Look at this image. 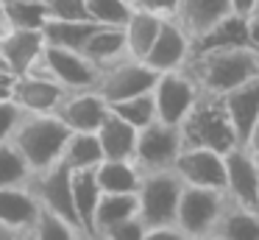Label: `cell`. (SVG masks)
<instances>
[{
    "label": "cell",
    "mask_w": 259,
    "mask_h": 240,
    "mask_svg": "<svg viewBox=\"0 0 259 240\" xmlns=\"http://www.w3.org/2000/svg\"><path fill=\"white\" fill-rule=\"evenodd\" d=\"M179 131L181 145H206V148H214L220 154L240 145L218 95H198V100L190 106L184 120L179 123Z\"/></svg>",
    "instance_id": "obj_3"
},
{
    "label": "cell",
    "mask_w": 259,
    "mask_h": 240,
    "mask_svg": "<svg viewBox=\"0 0 259 240\" xmlns=\"http://www.w3.org/2000/svg\"><path fill=\"white\" fill-rule=\"evenodd\" d=\"M92 173L101 193H137L140 184V170L131 159H101Z\"/></svg>",
    "instance_id": "obj_27"
},
{
    "label": "cell",
    "mask_w": 259,
    "mask_h": 240,
    "mask_svg": "<svg viewBox=\"0 0 259 240\" xmlns=\"http://www.w3.org/2000/svg\"><path fill=\"white\" fill-rule=\"evenodd\" d=\"M190 50H192V42L184 33V28L167 17V20H162V28H159L156 39L151 42L148 53L142 56V61L156 73L179 70V67H184V61L190 59Z\"/></svg>",
    "instance_id": "obj_15"
},
{
    "label": "cell",
    "mask_w": 259,
    "mask_h": 240,
    "mask_svg": "<svg viewBox=\"0 0 259 240\" xmlns=\"http://www.w3.org/2000/svg\"><path fill=\"white\" fill-rule=\"evenodd\" d=\"M184 70L203 95H223L248 78L259 76V53L248 45L192 50L190 59L184 61Z\"/></svg>",
    "instance_id": "obj_1"
},
{
    "label": "cell",
    "mask_w": 259,
    "mask_h": 240,
    "mask_svg": "<svg viewBox=\"0 0 259 240\" xmlns=\"http://www.w3.org/2000/svg\"><path fill=\"white\" fill-rule=\"evenodd\" d=\"M64 92H67V89L59 87L53 78L42 76V73H36V70H28V73H23V76H14L9 98H12L23 112H53Z\"/></svg>",
    "instance_id": "obj_16"
},
{
    "label": "cell",
    "mask_w": 259,
    "mask_h": 240,
    "mask_svg": "<svg viewBox=\"0 0 259 240\" xmlns=\"http://www.w3.org/2000/svg\"><path fill=\"white\" fill-rule=\"evenodd\" d=\"M206 240H259V210L237 204L226 195V204L214 218Z\"/></svg>",
    "instance_id": "obj_19"
},
{
    "label": "cell",
    "mask_w": 259,
    "mask_h": 240,
    "mask_svg": "<svg viewBox=\"0 0 259 240\" xmlns=\"http://www.w3.org/2000/svg\"><path fill=\"white\" fill-rule=\"evenodd\" d=\"M70 190H73V207H75L78 226H81V232H84V237L92 240V212H95L98 195H101L92 167L70 170Z\"/></svg>",
    "instance_id": "obj_25"
},
{
    "label": "cell",
    "mask_w": 259,
    "mask_h": 240,
    "mask_svg": "<svg viewBox=\"0 0 259 240\" xmlns=\"http://www.w3.org/2000/svg\"><path fill=\"white\" fill-rule=\"evenodd\" d=\"M218 98L223 104V112L231 123V131H234L237 143L242 145L253 126V120L259 117V76L248 78L240 87L229 89V92L218 95Z\"/></svg>",
    "instance_id": "obj_18"
},
{
    "label": "cell",
    "mask_w": 259,
    "mask_h": 240,
    "mask_svg": "<svg viewBox=\"0 0 259 240\" xmlns=\"http://www.w3.org/2000/svg\"><path fill=\"white\" fill-rule=\"evenodd\" d=\"M245 31H248V48L259 53V9L245 14Z\"/></svg>",
    "instance_id": "obj_39"
},
{
    "label": "cell",
    "mask_w": 259,
    "mask_h": 240,
    "mask_svg": "<svg viewBox=\"0 0 259 240\" xmlns=\"http://www.w3.org/2000/svg\"><path fill=\"white\" fill-rule=\"evenodd\" d=\"M45 20L42 0H3V22L9 28H42Z\"/></svg>",
    "instance_id": "obj_32"
},
{
    "label": "cell",
    "mask_w": 259,
    "mask_h": 240,
    "mask_svg": "<svg viewBox=\"0 0 259 240\" xmlns=\"http://www.w3.org/2000/svg\"><path fill=\"white\" fill-rule=\"evenodd\" d=\"M95 137L103 159H131V151H134L137 143V128L109 109V115L95 128Z\"/></svg>",
    "instance_id": "obj_21"
},
{
    "label": "cell",
    "mask_w": 259,
    "mask_h": 240,
    "mask_svg": "<svg viewBox=\"0 0 259 240\" xmlns=\"http://www.w3.org/2000/svg\"><path fill=\"white\" fill-rule=\"evenodd\" d=\"M20 115H23V109L12 98H0V140H9V134L17 126Z\"/></svg>",
    "instance_id": "obj_37"
},
{
    "label": "cell",
    "mask_w": 259,
    "mask_h": 240,
    "mask_svg": "<svg viewBox=\"0 0 259 240\" xmlns=\"http://www.w3.org/2000/svg\"><path fill=\"white\" fill-rule=\"evenodd\" d=\"M131 215H137V193H101L92 212V240H101L109 226Z\"/></svg>",
    "instance_id": "obj_26"
},
{
    "label": "cell",
    "mask_w": 259,
    "mask_h": 240,
    "mask_svg": "<svg viewBox=\"0 0 259 240\" xmlns=\"http://www.w3.org/2000/svg\"><path fill=\"white\" fill-rule=\"evenodd\" d=\"M81 53L101 70V67L112 64V61L123 59L125 53V37H123V25H101L98 22L95 31L87 37V42L81 45Z\"/></svg>",
    "instance_id": "obj_23"
},
{
    "label": "cell",
    "mask_w": 259,
    "mask_h": 240,
    "mask_svg": "<svg viewBox=\"0 0 259 240\" xmlns=\"http://www.w3.org/2000/svg\"><path fill=\"white\" fill-rule=\"evenodd\" d=\"M36 210L39 204L25 184L0 187V240H28Z\"/></svg>",
    "instance_id": "obj_14"
},
{
    "label": "cell",
    "mask_w": 259,
    "mask_h": 240,
    "mask_svg": "<svg viewBox=\"0 0 259 240\" xmlns=\"http://www.w3.org/2000/svg\"><path fill=\"white\" fill-rule=\"evenodd\" d=\"M0 70H9V67H6V61H3V56H0Z\"/></svg>",
    "instance_id": "obj_42"
},
{
    "label": "cell",
    "mask_w": 259,
    "mask_h": 240,
    "mask_svg": "<svg viewBox=\"0 0 259 240\" xmlns=\"http://www.w3.org/2000/svg\"><path fill=\"white\" fill-rule=\"evenodd\" d=\"M48 20H90L87 0H42Z\"/></svg>",
    "instance_id": "obj_35"
},
{
    "label": "cell",
    "mask_w": 259,
    "mask_h": 240,
    "mask_svg": "<svg viewBox=\"0 0 259 240\" xmlns=\"http://www.w3.org/2000/svg\"><path fill=\"white\" fill-rule=\"evenodd\" d=\"M253 9H259V0H256V6H253ZM253 9H251V11H253Z\"/></svg>",
    "instance_id": "obj_45"
},
{
    "label": "cell",
    "mask_w": 259,
    "mask_h": 240,
    "mask_svg": "<svg viewBox=\"0 0 259 240\" xmlns=\"http://www.w3.org/2000/svg\"><path fill=\"white\" fill-rule=\"evenodd\" d=\"M98 22L92 20H45L42 22V37L48 45H59V48L81 50Z\"/></svg>",
    "instance_id": "obj_28"
},
{
    "label": "cell",
    "mask_w": 259,
    "mask_h": 240,
    "mask_svg": "<svg viewBox=\"0 0 259 240\" xmlns=\"http://www.w3.org/2000/svg\"><path fill=\"white\" fill-rule=\"evenodd\" d=\"M128 6L140 11H151V14H159V17H173L179 0H128Z\"/></svg>",
    "instance_id": "obj_38"
},
{
    "label": "cell",
    "mask_w": 259,
    "mask_h": 240,
    "mask_svg": "<svg viewBox=\"0 0 259 240\" xmlns=\"http://www.w3.org/2000/svg\"><path fill=\"white\" fill-rule=\"evenodd\" d=\"M70 128L53 112H23L17 126L9 134V143L17 148L28 170H42L62 159Z\"/></svg>",
    "instance_id": "obj_2"
},
{
    "label": "cell",
    "mask_w": 259,
    "mask_h": 240,
    "mask_svg": "<svg viewBox=\"0 0 259 240\" xmlns=\"http://www.w3.org/2000/svg\"><path fill=\"white\" fill-rule=\"evenodd\" d=\"M81 237L84 234H81L78 226H73L70 221H64L62 215L45 210V207L36 210V218L28 232V240H81Z\"/></svg>",
    "instance_id": "obj_30"
},
{
    "label": "cell",
    "mask_w": 259,
    "mask_h": 240,
    "mask_svg": "<svg viewBox=\"0 0 259 240\" xmlns=\"http://www.w3.org/2000/svg\"><path fill=\"white\" fill-rule=\"evenodd\" d=\"M3 31H6V22H3V20H0V33H3Z\"/></svg>",
    "instance_id": "obj_43"
},
{
    "label": "cell",
    "mask_w": 259,
    "mask_h": 240,
    "mask_svg": "<svg viewBox=\"0 0 259 240\" xmlns=\"http://www.w3.org/2000/svg\"><path fill=\"white\" fill-rule=\"evenodd\" d=\"M229 11H231L229 0H179V6H176L170 20L179 22L192 42L198 33L206 31L212 22H218L220 17H226Z\"/></svg>",
    "instance_id": "obj_20"
},
{
    "label": "cell",
    "mask_w": 259,
    "mask_h": 240,
    "mask_svg": "<svg viewBox=\"0 0 259 240\" xmlns=\"http://www.w3.org/2000/svg\"><path fill=\"white\" fill-rule=\"evenodd\" d=\"M53 115L70 128V131H95L101 120L109 115V100L95 87L67 89L56 104Z\"/></svg>",
    "instance_id": "obj_13"
},
{
    "label": "cell",
    "mask_w": 259,
    "mask_h": 240,
    "mask_svg": "<svg viewBox=\"0 0 259 240\" xmlns=\"http://www.w3.org/2000/svg\"><path fill=\"white\" fill-rule=\"evenodd\" d=\"M242 145H245L253 156H259V117L253 120V126H251V131H248V137H245V143H242Z\"/></svg>",
    "instance_id": "obj_40"
},
{
    "label": "cell",
    "mask_w": 259,
    "mask_h": 240,
    "mask_svg": "<svg viewBox=\"0 0 259 240\" xmlns=\"http://www.w3.org/2000/svg\"><path fill=\"white\" fill-rule=\"evenodd\" d=\"M109 109L117 117H123L125 123H131L134 128H142V126L156 120V106H153L151 89H148V92L128 95V98H123V100H114V104H109Z\"/></svg>",
    "instance_id": "obj_31"
},
{
    "label": "cell",
    "mask_w": 259,
    "mask_h": 240,
    "mask_svg": "<svg viewBox=\"0 0 259 240\" xmlns=\"http://www.w3.org/2000/svg\"><path fill=\"white\" fill-rule=\"evenodd\" d=\"M28 165L17 154L9 140H0V187H14V184L28 182Z\"/></svg>",
    "instance_id": "obj_33"
},
{
    "label": "cell",
    "mask_w": 259,
    "mask_h": 240,
    "mask_svg": "<svg viewBox=\"0 0 259 240\" xmlns=\"http://www.w3.org/2000/svg\"><path fill=\"white\" fill-rule=\"evenodd\" d=\"M179 193H181V179L170 167L140 173V184H137V215L145 223V229L167 226V223L176 221Z\"/></svg>",
    "instance_id": "obj_4"
},
{
    "label": "cell",
    "mask_w": 259,
    "mask_h": 240,
    "mask_svg": "<svg viewBox=\"0 0 259 240\" xmlns=\"http://www.w3.org/2000/svg\"><path fill=\"white\" fill-rule=\"evenodd\" d=\"M31 70L53 78V81L64 89L95 87V78H98V67L92 64L81 50L59 48V45H48V42H45L39 59H36V64L31 67Z\"/></svg>",
    "instance_id": "obj_7"
},
{
    "label": "cell",
    "mask_w": 259,
    "mask_h": 240,
    "mask_svg": "<svg viewBox=\"0 0 259 240\" xmlns=\"http://www.w3.org/2000/svg\"><path fill=\"white\" fill-rule=\"evenodd\" d=\"M237 45H248V31H245V14L229 11L220 17L218 22L201 31L192 39V50H212V48H237ZM190 50V53H192Z\"/></svg>",
    "instance_id": "obj_22"
},
{
    "label": "cell",
    "mask_w": 259,
    "mask_h": 240,
    "mask_svg": "<svg viewBox=\"0 0 259 240\" xmlns=\"http://www.w3.org/2000/svg\"><path fill=\"white\" fill-rule=\"evenodd\" d=\"M159 73L151 70L145 61L140 59H131V56H123V59L112 61V64L101 67L98 70V78H95V89L109 100H123L128 95H137V92H148L153 87Z\"/></svg>",
    "instance_id": "obj_10"
},
{
    "label": "cell",
    "mask_w": 259,
    "mask_h": 240,
    "mask_svg": "<svg viewBox=\"0 0 259 240\" xmlns=\"http://www.w3.org/2000/svg\"><path fill=\"white\" fill-rule=\"evenodd\" d=\"M151 95H153V106H156V120L179 126L184 120V115L190 112V106L198 100L201 89L195 87L190 73L184 67H179V70L159 73L151 87Z\"/></svg>",
    "instance_id": "obj_8"
},
{
    "label": "cell",
    "mask_w": 259,
    "mask_h": 240,
    "mask_svg": "<svg viewBox=\"0 0 259 240\" xmlns=\"http://www.w3.org/2000/svg\"><path fill=\"white\" fill-rule=\"evenodd\" d=\"M226 184L223 193L237 204L259 210V156H253L245 145H234L223 154Z\"/></svg>",
    "instance_id": "obj_12"
},
{
    "label": "cell",
    "mask_w": 259,
    "mask_h": 240,
    "mask_svg": "<svg viewBox=\"0 0 259 240\" xmlns=\"http://www.w3.org/2000/svg\"><path fill=\"white\" fill-rule=\"evenodd\" d=\"M226 204L223 190L212 187H192V184H181L179 204H176V226L187 240H206L209 229H212L218 212Z\"/></svg>",
    "instance_id": "obj_5"
},
{
    "label": "cell",
    "mask_w": 259,
    "mask_h": 240,
    "mask_svg": "<svg viewBox=\"0 0 259 240\" xmlns=\"http://www.w3.org/2000/svg\"><path fill=\"white\" fill-rule=\"evenodd\" d=\"M131 6L128 0H87V14L101 25H123Z\"/></svg>",
    "instance_id": "obj_34"
},
{
    "label": "cell",
    "mask_w": 259,
    "mask_h": 240,
    "mask_svg": "<svg viewBox=\"0 0 259 240\" xmlns=\"http://www.w3.org/2000/svg\"><path fill=\"white\" fill-rule=\"evenodd\" d=\"M231 3V11H237V14H248V11L256 6V0H229Z\"/></svg>",
    "instance_id": "obj_41"
},
{
    "label": "cell",
    "mask_w": 259,
    "mask_h": 240,
    "mask_svg": "<svg viewBox=\"0 0 259 240\" xmlns=\"http://www.w3.org/2000/svg\"><path fill=\"white\" fill-rule=\"evenodd\" d=\"M25 187L31 190V195L36 198L39 207L56 212V215H62L64 221H70L73 226H78L75 207H73V190H70V167L64 165L62 159L53 162V165H48V167H42V170L28 173Z\"/></svg>",
    "instance_id": "obj_9"
},
{
    "label": "cell",
    "mask_w": 259,
    "mask_h": 240,
    "mask_svg": "<svg viewBox=\"0 0 259 240\" xmlns=\"http://www.w3.org/2000/svg\"><path fill=\"white\" fill-rule=\"evenodd\" d=\"M0 20H3V0H0Z\"/></svg>",
    "instance_id": "obj_44"
},
{
    "label": "cell",
    "mask_w": 259,
    "mask_h": 240,
    "mask_svg": "<svg viewBox=\"0 0 259 240\" xmlns=\"http://www.w3.org/2000/svg\"><path fill=\"white\" fill-rule=\"evenodd\" d=\"M179 148H181L179 126L153 120L148 126L137 128V143H134V151H131V162L137 165L140 173L164 170V167L173 165Z\"/></svg>",
    "instance_id": "obj_6"
},
{
    "label": "cell",
    "mask_w": 259,
    "mask_h": 240,
    "mask_svg": "<svg viewBox=\"0 0 259 240\" xmlns=\"http://www.w3.org/2000/svg\"><path fill=\"white\" fill-rule=\"evenodd\" d=\"M142 234H145V223L140 221V215H131L109 226L101 234V240H142Z\"/></svg>",
    "instance_id": "obj_36"
},
{
    "label": "cell",
    "mask_w": 259,
    "mask_h": 240,
    "mask_svg": "<svg viewBox=\"0 0 259 240\" xmlns=\"http://www.w3.org/2000/svg\"><path fill=\"white\" fill-rule=\"evenodd\" d=\"M170 170L181 179V184H192V187L223 190L226 184L223 154L206 145H181Z\"/></svg>",
    "instance_id": "obj_11"
},
{
    "label": "cell",
    "mask_w": 259,
    "mask_h": 240,
    "mask_svg": "<svg viewBox=\"0 0 259 240\" xmlns=\"http://www.w3.org/2000/svg\"><path fill=\"white\" fill-rule=\"evenodd\" d=\"M101 159H103V154H101L95 131H70L67 143H64V151H62V162L70 170L95 167Z\"/></svg>",
    "instance_id": "obj_29"
},
{
    "label": "cell",
    "mask_w": 259,
    "mask_h": 240,
    "mask_svg": "<svg viewBox=\"0 0 259 240\" xmlns=\"http://www.w3.org/2000/svg\"><path fill=\"white\" fill-rule=\"evenodd\" d=\"M162 20L167 17H159V14H151V11H140V9H131L128 17L123 22V37H125V53L131 59H140L148 53L151 42L156 39L159 28H162Z\"/></svg>",
    "instance_id": "obj_24"
},
{
    "label": "cell",
    "mask_w": 259,
    "mask_h": 240,
    "mask_svg": "<svg viewBox=\"0 0 259 240\" xmlns=\"http://www.w3.org/2000/svg\"><path fill=\"white\" fill-rule=\"evenodd\" d=\"M42 48H45V37L42 28H9L0 33V56L6 61L9 73L23 76L36 64Z\"/></svg>",
    "instance_id": "obj_17"
}]
</instances>
